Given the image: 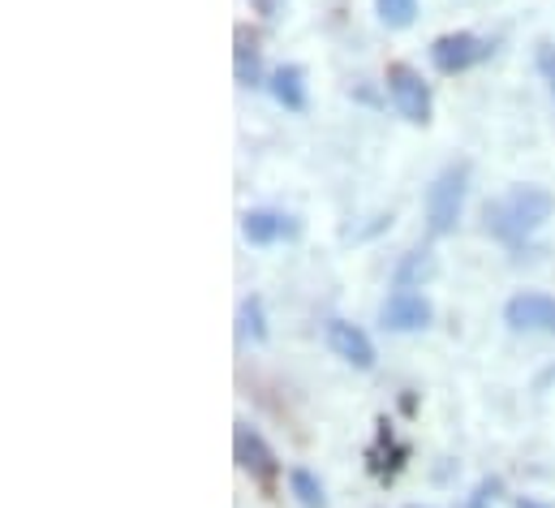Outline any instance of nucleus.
<instances>
[{
  "label": "nucleus",
  "mask_w": 555,
  "mask_h": 508,
  "mask_svg": "<svg viewBox=\"0 0 555 508\" xmlns=\"http://www.w3.org/2000/svg\"><path fill=\"white\" fill-rule=\"evenodd\" d=\"M547 216H552V194L539 190V186H517V190H508L504 199L487 203V229H491L495 238H504V242L530 238Z\"/></svg>",
  "instance_id": "f257e3e1"
},
{
  "label": "nucleus",
  "mask_w": 555,
  "mask_h": 508,
  "mask_svg": "<svg viewBox=\"0 0 555 508\" xmlns=\"http://www.w3.org/2000/svg\"><path fill=\"white\" fill-rule=\"evenodd\" d=\"M465 181H469L465 164H452V168H443V173L435 177V186L426 190V225H430L435 238H443V233L456 229L461 207H465Z\"/></svg>",
  "instance_id": "f03ea898"
},
{
  "label": "nucleus",
  "mask_w": 555,
  "mask_h": 508,
  "mask_svg": "<svg viewBox=\"0 0 555 508\" xmlns=\"http://www.w3.org/2000/svg\"><path fill=\"white\" fill-rule=\"evenodd\" d=\"M388 96H392V104L405 122H414V126L430 122V87L422 82L414 65H401V61L388 65Z\"/></svg>",
  "instance_id": "7ed1b4c3"
},
{
  "label": "nucleus",
  "mask_w": 555,
  "mask_h": 508,
  "mask_svg": "<svg viewBox=\"0 0 555 508\" xmlns=\"http://www.w3.org/2000/svg\"><path fill=\"white\" fill-rule=\"evenodd\" d=\"M487 52H491V48H487L478 35L452 30V35H439V39L430 43V65H435L439 74H465V69L478 65Z\"/></svg>",
  "instance_id": "20e7f679"
},
{
  "label": "nucleus",
  "mask_w": 555,
  "mask_h": 508,
  "mask_svg": "<svg viewBox=\"0 0 555 508\" xmlns=\"http://www.w3.org/2000/svg\"><path fill=\"white\" fill-rule=\"evenodd\" d=\"M504 323L513 332H539V336H555V297L547 293H517L504 306Z\"/></svg>",
  "instance_id": "39448f33"
},
{
  "label": "nucleus",
  "mask_w": 555,
  "mask_h": 508,
  "mask_svg": "<svg viewBox=\"0 0 555 508\" xmlns=\"http://www.w3.org/2000/svg\"><path fill=\"white\" fill-rule=\"evenodd\" d=\"M233 448H237V466L250 470L259 483H272V479L280 474L276 453H272L268 440H263L259 431H250L246 422H237V431H233Z\"/></svg>",
  "instance_id": "423d86ee"
},
{
  "label": "nucleus",
  "mask_w": 555,
  "mask_h": 508,
  "mask_svg": "<svg viewBox=\"0 0 555 508\" xmlns=\"http://www.w3.org/2000/svg\"><path fill=\"white\" fill-rule=\"evenodd\" d=\"M327 345H332L336 358H345V363L358 367V371H371V367H375V345H371V336H366L362 328L345 323V319H332V323H327Z\"/></svg>",
  "instance_id": "0eeeda50"
},
{
  "label": "nucleus",
  "mask_w": 555,
  "mask_h": 508,
  "mask_svg": "<svg viewBox=\"0 0 555 508\" xmlns=\"http://www.w3.org/2000/svg\"><path fill=\"white\" fill-rule=\"evenodd\" d=\"M384 328L388 332H417V328H426L430 323V302L422 297V293H410V289H401V293H392L388 302H384Z\"/></svg>",
  "instance_id": "6e6552de"
},
{
  "label": "nucleus",
  "mask_w": 555,
  "mask_h": 508,
  "mask_svg": "<svg viewBox=\"0 0 555 508\" xmlns=\"http://www.w3.org/2000/svg\"><path fill=\"white\" fill-rule=\"evenodd\" d=\"M272 96L288 113H301L306 109V74L297 65H280L276 74H272Z\"/></svg>",
  "instance_id": "1a4fd4ad"
},
{
  "label": "nucleus",
  "mask_w": 555,
  "mask_h": 508,
  "mask_svg": "<svg viewBox=\"0 0 555 508\" xmlns=\"http://www.w3.org/2000/svg\"><path fill=\"white\" fill-rule=\"evenodd\" d=\"M293 225H284V216L276 212H246L242 216V233H246V242H255V246H268V242H276L280 233H288Z\"/></svg>",
  "instance_id": "9d476101"
},
{
  "label": "nucleus",
  "mask_w": 555,
  "mask_h": 508,
  "mask_svg": "<svg viewBox=\"0 0 555 508\" xmlns=\"http://www.w3.org/2000/svg\"><path fill=\"white\" fill-rule=\"evenodd\" d=\"M375 9H379V17H384V26H392V30L414 26V17H417V0H375Z\"/></svg>",
  "instance_id": "9b49d317"
},
{
  "label": "nucleus",
  "mask_w": 555,
  "mask_h": 508,
  "mask_svg": "<svg viewBox=\"0 0 555 508\" xmlns=\"http://www.w3.org/2000/svg\"><path fill=\"white\" fill-rule=\"evenodd\" d=\"M288 487H293V496H297L301 508H323V487H319V479L310 470H293L288 474Z\"/></svg>",
  "instance_id": "f8f14e48"
},
{
  "label": "nucleus",
  "mask_w": 555,
  "mask_h": 508,
  "mask_svg": "<svg viewBox=\"0 0 555 508\" xmlns=\"http://www.w3.org/2000/svg\"><path fill=\"white\" fill-rule=\"evenodd\" d=\"M237 78H242L246 87L259 82V48H255V39H246V35H237Z\"/></svg>",
  "instance_id": "ddd939ff"
},
{
  "label": "nucleus",
  "mask_w": 555,
  "mask_h": 508,
  "mask_svg": "<svg viewBox=\"0 0 555 508\" xmlns=\"http://www.w3.org/2000/svg\"><path fill=\"white\" fill-rule=\"evenodd\" d=\"M242 328H246V332H255V341H263V336H268V328H263V306H259L255 297L242 306Z\"/></svg>",
  "instance_id": "4468645a"
},
{
  "label": "nucleus",
  "mask_w": 555,
  "mask_h": 508,
  "mask_svg": "<svg viewBox=\"0 0 555 508\" xmlns=\"http://www.w3.org/2000/svg\"><path fill=\"white\" fill-rule=\"evenodd\" d=\"M539 74L547 78V87L555 96V43H539Z\"/></svg>",
  "instance_id": "2eb2a0df"
},
{
  "label": "nucleus",
  "mask_w": 555,
  "mask_h": 508,
  "mask_svg": "<svg viewBox=\"0 0 555 508\" xmlns=\"http://www.w3.org/2000/svg\"><path fill=\"white\" fill-rule=\"evenodd\" d=\"M495 487H500V483H482V487H478V496H474V505H469V508H487V500L495 496Z\"/></svg>",
  "instance_id": "dca6fc26"
},
{
  "label": "nucleus",
  "mask_w": 555,
  "mask_h": 508,
  "mask_svg": "<svg viewBox=\"0 0 555 508\" xmlns=\"http://www.w3.org/2000/svg\"><path fill=\"white\" fill-rule=\"evenodd\" d=\"M259 4H263V13L272 17V13H276V4H280V0H259Z\"/></svg>",
  "instance_id": "f3484780"
},
{
  "label": "nucleus",
  "mask_w": 555,
  "mask_h": 508,
  "mask_svg": "<svg viewBox=\"0 0 555 508\" xmlns=\"http://www.w3.org/2000/svg\"><path fill=\"white\" fill-rule=\"evenodd\" d=\"M517 508H543V505H534V500H517Z\"/></svg>",
  "instance_id": "a211bd4d"
}]
</instances>
